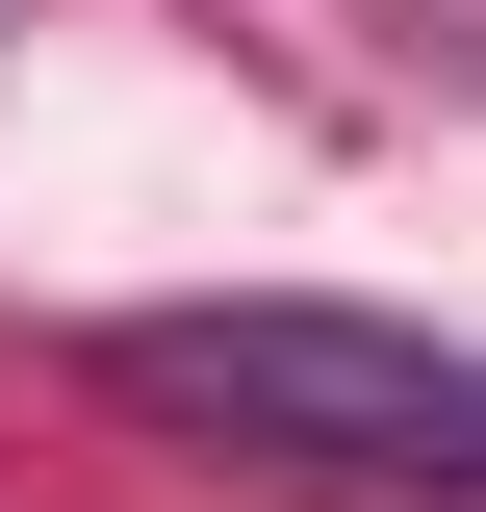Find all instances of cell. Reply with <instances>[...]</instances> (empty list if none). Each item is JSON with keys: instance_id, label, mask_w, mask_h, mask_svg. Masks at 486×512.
Segmentation results:
<instances>
[{"instance_id": "obj_1", "label": "cell", "mask_w": 486, "mask_h": 512, "mask_svg": "<svg viewBox=\"0 0 486 512\" xmlns=\"http://www.w3.org/2000/svg\"><path fill=\"white\" fill-rule=\"evenodd\" d=\"M103 410H154L180 461L307 512H486V359L410 308H128Z\"/></svg>"}]
</instances>
